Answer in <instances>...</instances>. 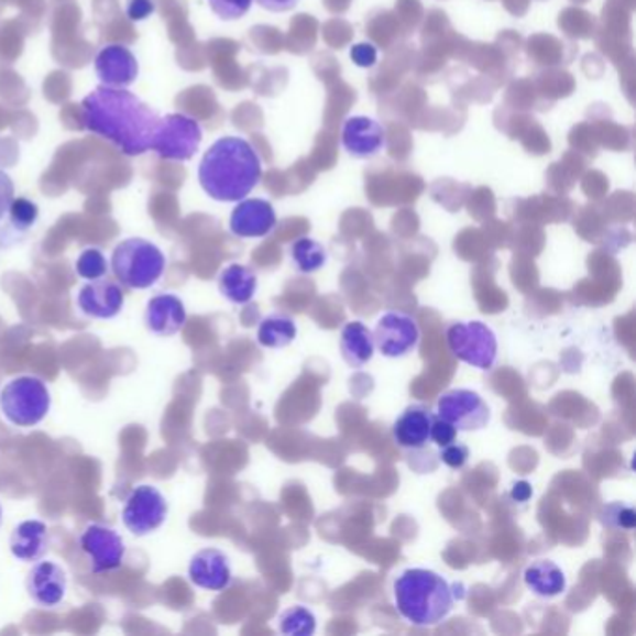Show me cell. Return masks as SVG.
<instances>
[{
  "label": "cell",
  "mask_w": 636,
  "mask_h": 636,
  "mask_svg": "<svg viewBox=\"0 0 636 636\" xmlns=\"http://www.w3.org/2000/svg\"><path fill=\"white\" fill-rule=\"evenodd\" d=\"M469 458H471V452H469V448H467L465 445H461V442L453 441L452 445L441 448L442 463L450 467V469H463Z\"/></svg>",
  "instance_id": "cell-31"
},
{
  "label": "cell",
  "mask_w": 636,
  "mask_h": 636,
  "mask_svg": "<svg viewBox=\"0 0 636 636\" xmlns=\"http://www.w3.org/2000/svg\"><path fill=\"white\" fill-rule=\"evenodd\" d=\"M289 256H292L295 270L305 275H312L316 271L324 270L329 260L327 249L312 238L297 239L289 249Z\"/></svg>",
  "instance_id": "cell-25"
},
{
  "label": "cell",
  "mask_w": 636,
  "mask_h": 636,
  "mask_svg": "<svg viewBox=\"0 0 636 636\" xmlns=\"http://www.w3.org/2000/svg\"><path fill=\"white\" fill-rule=\"evenodd\" d=\"M257 289V276L251 267L232 263L219 275V292L233 305H246L254 299Z\"/></svg>",
  "instance_id": "cell-23"
},
{
  "label": "cell",
  "mask_w": 636,
  "mask_h": 636,
  "mask_svg": "<svg viewBox=\"0 0 636 636\" xmlns=\"http://www.w3.org/2000/svg\"><path fill=\"white\" fill-rule=\"evenodd\" d=\"M316 616L306 606H289L278 618V629L286 636H310L316 633Z\"/></svg>",
  "instance_id": "cell-26"
},
{
  "label": "cell",
  "mask_w": 636,
  "mask_h": 636,
  "mask_svg": "<svg viewBox=\"0 0 636 636\" xmlns=\"http://www.w3.org/2000/svg\"><path fill=\"white\" fill-rule=\"evenodd\" d=\"M155 12L153 0H128L125 13L131 21H146Z\"/></svg>",
  "instance_id": "cell-34"
},
{
  "label": "cell",
  "mask_w": 636,
  "mask_h": 636,
  "mask_svg": "<svg viewBox=\"0 0 636 636\" xmlns=\"http://www.w3.org/2000/svg\"><path fill=\"white\" fill-rule=\"evenodd\" d=\"M211 12L222 21H238L251 12L254 0H208Z\"/></svg>",
  "instance_id": "cell-29"
},
{
  "label": "cell",
  "mask_w": 636,
  "mask_h": 636,
  "mask_svg": "<svg viewBox=\"0 0 636 636\" xmlns=\"http://www.w3.org/2000/svg\"><path fill=\"white\" fill-rule=\"evenodd\" d=\"M429 437L437 447H448L453 441H458V429L453 428L452 424H448L447 420H442L441 416H434Z\"/></svg>",
  "instance_id": "cell-30"
},
{
  "label": "cell",
  "mask_w": 636,
  "mask_h": 636,
  "mask_svg": "<svg viewBox=\"0 0 636 636\" xmlns=\"http://www.w3.org/2000/svg\"><path fill=\"white\" fill-rule=\"evenodd\" d=\"M525 584L534 595L552 600L566 592V573L552 560H536L525 569Z\"/></svg>",
  "instance_id": "cell-22"
},
{
  "label": "cell",
  "mask_w": 636,
  "mask_h": 636,
  "mask_svg": "<svg viewBox=\"0 0 636 636\" xmlns=\"http://www.w3.org/2000/svg\"><path fill=\"white\" fill-rule=\"evenodd\" d=\"M351 61L355 62L359 68H372L377 62V50L372 43H357L351 47Z\"/></svg>",
  "instance_id": "cell-32"
},
{
  "label": "cell",
  "mask_w": 636,
  "mask_h": 636,
  "mask_svg": "<svg viewBox=\"0 0 636 636\" xmlns=\"http://www.w3.org/2000/svg\"><path fill=\"white\" fill-rule=\"evenodd\" d=\"M80 549L90 560L94 575H105L122 568L125 560V541L122 536L103 523L86 526L79 538Z\"/></svg>",
  "instance_id": "cell-9"
},
{
  "label": "cell",
  "mask_w": 636,
  "mask_h": 636,
  "mask_svg": "<svg viewBox=\"0 0 636 636\" xmlns=\"http://www.w3.org/2000/svg\"><path fill=\"white\" fill-rule=\"evenodd\" d=\"M77 305L80 312L92 319H112L122 312L125 305V292L122 284L112 278L90 281L79 289Z\"/></svg>",
  "instance_id": "cell-13"
},
{
  "label": "cell",
  "mask_w": 636,
  "mask_h": 636,
  "mask_svg": "<svg viewBox=\"0 0 636 636\" xmlns=\"http://www.w3.org/2000/svg\"><path fill=\"white\" fill-rule=\"evenodd\" d=\"M375 348L388 359H402L415 351L420 342V329L407 314L388 312L375 325Z\"/></svg>",
  "instance_id": "cell-11"
},
{
  "label": "cell",
  "mask_w": 636,
  "mask_h": 636,
  "mask_svg": "<svg viewBox=\"0 0 636 636\" xmlns=\"http://www.w3.org/2000/svg\"><path fill=\"white\" fill-rule=\"evenodd\" d=\"M109 267L111 265H109V260L105 256L103 251H99L96 246L85 249L75 262L77 275L88 282L98 281V278L109 275Z\"/></svg>",
  "instance_id": "cell-27"
},
{
  "label": "cell",
  "mask_w": 636,
  "mask_h": 636,
  "mask_svg": "<svg viewBox=\"0 0 636 636\" xmlns=\"http://www.w3.org/2000/svg\"><path fill=\"white\" fill-rule=\"evenodd\" d=\"M25 586L32 603L42 608H56L68 594L66 569L53 560H37L26 575Z\"/></svg>",
  "instance_id": "cell-12"
},
{
  "label": "cell",
  "mask_w": 636,
  "mask_h": 636,
  "mask_svg": "<svg viewBox=\"0 0 636 636\" xmlns=\"http://www.w3.org/2000/svg\"><path fill=\"white\" fill-rule=\"evenodd\" d=\"M437 416L452 424L458 431H478L491 423L490 405L474 391L453 388L437 402Z\"/></svg>",
  "instance_id": "cell-10"
},
{
  "label": "cell",
  "mask_w": 636,
  "mask_h": 636,
  "mask_svg": "<svg viewBox=\"0 0 636 636\" xmlns=\"http://www.w3.org/2000/svg\"><path fill=\"white\" fill-rule=\"evenodd\" d=\"M394 601L410 625L431 627L441 624L452 612V586L431 569H405L394 581Z\"/></svg>",
  "instance_id": "cell-3"
},
{
  "label": "cell",
  "mask_w": 636,
  "mask_h": 636,
  "mask_svg": "<svg viewBox=\"0 0 636 636\" xmlns=\"http://www.w3.org/2000/svg\"><path fill=\"white\" fill-rule=\"evenodd\" d=\"M168 517V502L155 485H136L123 504V526L136 538L157 533Z\"/></svg>",
  "instance_id": "cell-8"
},
{
  "label": "cell",
  "mask_w": 636,
  "mask_h": 636,
  "mask_svg": "<svg viewBox=\"0 0 636 636\" xmlns=\"http://www.w3.org/2000/svg\"><path fill=\"white\" fill-rule=\"evenodd\" d=\"M374 335L362 321H349L340 335V351L343 361L351 368L366 366L374 357Z\"/></svg>",
  "instance_id": "cell-21"
},
{
  "label": "cell",
  "mask_w": 636,
  "mask_h": 636,
  "mask_svg": "<svg viewBox=\"0 0 636 636\" xmlns=\"http://www.w3.org/2000/svg\"><path fill=\"white\" fill-rule=\"evenodd\" d=\"M160 114L125 88L98 86L80 101V122L92 135L111 142L128 157L152 150Z\"/></svg>",
  "instance_id": "cell-1"
},
{
  "label": "cell",
  "mask_w": 636,
  "mask_h": 636,
  "mask_svg": "<svg viewBox=\"0 0 636 636\" xmlns=\"http://www.w3.org/2000/svg\"><path fill=\"white\" fill-rule=\"evenodd\" d=\"M187 324V308L178 295L161 294L147 300L144 325L155 337L171 338Z\"/></svg>",
  "instance_id": "cell-18"
},
{
  "label": "cell",
  "mask_w": 636,
  "mask_h": 636,
  "mask_svg": "<svg viewBox=\"0 0 636 636\" xmlns=\"http://www.w3.org/2000/svg\"><path fill=\"white\" fill-rule=\"evenodd\" d=\"M256 2L267 12L284 13L294 10L300 0H256Z\"/></svg>",
  "instance_id": "cell-35"
},
{
  "label": "cell",
  "mask_w": 636,
  "mask_h": 636,
  "mask_svg": "<svg viewBox=\"0 0 636 636\" xmlns=\"http://www.w3.org/2000/svg\"><path fill=\"white\" fill-rule=\"evenodd\" d=\"M431 423H434V415L426 407L410 405L404 410V415L394 423V428H392L394 441L398 447L409 448V450L424 448L431 441V437H429Z\"/></svg>",
  "instance_id": "cell-20"
},
{
  "label": "cell",
  "mask_w": 636,
  "mask_h": 636,
  "mask_svg": "<svg viewBox=\"0 0 636 636\" xmlns=\"http://www.w3.org/2000/svg\"><path fill=\"white\" fill-rule=\"evenodd\" d=\"M50 385L36 375H19L0 388V413L15 428H34L50 415Z\"/></svg>",
  "instance_id": "cell-5"
},
{
  "label": "cell",
  "mask_w": 636,
  "mask_h": 636,
  "mask_svg": "<svg viewBox=\"0 0 636 636\" xmlns=\"http://www.w3.org/2000/svg\"><path fill=\"white\" fill-rule=\"evenodd\" d=\"M448 348L458 361L478 370H491L498 353L495 332L482 321H458L448 327Z\"/></svg>",
  "instance_id": "cell-6"
},
{
  "label": "cell",
  "mask_w": 636,
  "mask_h": 636,
  "mask_svg": "<svg viewBox=\"0 0 636 636\" xmlns=\"http://www.w3.org/2000/svg\"><path fill=\"white\" fill-rule=\"evenodd\" d=\"M13 198H15V187H13L12 178L7 172L0 171V219H4V215H8Z\"/></svg>",
  "instance_id": "cell-33"
},
{
  "label": "cell",
  "mask_w": 636,
  "mask_h": 636,
  "mask_svg": "<svg viewBox=\"0 0 636 636\" xmlns=\"http://www.w3.org/2000/svg\"><path fill=\"white\" fill-rule=\"evenodd\" d=\"M189 581L209 592H222L232 584L230 558L219 549H202L190 558Z\"/></svg>",
  "instance_id": "cell-17"
},
{
  "label": "cell",
  "mask_w": 636,
  "mask_h": 636,
  "mask_svg": "<svg viewBox=\"0 0 636 636\" xmlns=\"http://www.w3.org/2000/svg\"><path fill=\"white\" fill-rule=\"evenodd\" d=\"M342 144L357 160H370L386 146L385 128L374 118H348L343 123Z\"/></svg>",
  "instance_id": "cell-16"
},
{
  "label": "cell",
  "mask_w": 636,
  "mask_h": 636,
  "mask_svg": "<svg viewBox=\"0 0 636 636\" xmlns=\"http://www.w3.org/2000/svg\"><path fill=\"white\" fill-rule=\"evenodd\" d=\"M512 496H514L515 501L526 502L533 496V487H530V484H526V482H519V484L514 485Z\"/></svg>",
  "instance_id": "cell-36"
},
{
  "label": "cell",
  "mask_w": 636,
  "mask_h": 636,
  "mask_svg": "<svg viewBox=\"0 0 636 636\" xmlns=\"http://www.w3.org/2000/svg\"><path fill=\"white\" fill-rule=\"evenodd\" d=\"M297 338V324L286 314H271L257 327V343L262 348L284 349Z\"/></svg>",
  "instance_id": "cell-24"
},
{
  "label": "cell",
  "mask_w": 636,
  "mask_h": 636,
  "mask_svg": "<svg viewBox=\"0 0 636 636\" xmlns=\"http://www.w3.org/2000/svg\"><path fill=\"white\" fill-rule=\"evenodd\" d=\"M2 515H4V512H2V506H0V526H2Z\"/></svg>",
  "instance_id": "cell-37"
},
{
  "label": "cell",
  "mask_w": 636,
  "mask_h": 636,
  "mask_svg": "<svg viewBox=\"0 0 636 636\" xmlns=\"http://www.w3.org/2000/svg\"><path fill=\"white\" fill-rule=\"evenodd\" d=\"M262 161L251 142L241 136H222L204 153L198 182L217 202H241L256 189Z\"/></svg>",
  "instance_id": "cell-2"
},
{
  "label": "cell",
  "mask_w": 636,
  "mask_h": 636,
  "mask_svg": "<svg viewBox=\"0 0 636 636\" xmlns=\"http://www.w3.org/2000/svg\"><path fill=\"white\" fill-rule=\"evenodd\" d=\"M94 69L101 85L111 86V88H128L136 83L141 74L139 61L133 55V51L120 43L105 45L96 56Z\"/></svg>",
  "instance_id": "cell-14"
},
{
  "label": "cell",
  "mask_w": 636,
  "mask_h": 636,
  "mask_svg": "<svg viewBox=\"0 0 636 636\" xmlns=\"http://www.w3.org/2000/svg\"><path fill=\"white\" fill-rule=\"evenodd\" d=\"M202 144V128L187 114H166L160 118L152 150L166 161L185 163L195 157Z\"/></svg>",
  "instance_id": "cell-7"
},
{
  "label": "cell",
  "mask_w": 636,
  "mask_h": 636,
  "mask_svg": "<svg viewBox=\"0 0 636 636\" xmlns=\"http://www.w3.org/2000/svg\"><path fill=\"white\" fill-rule=\"evenodd\" d=\"M8 215H10V224L18 232H29L37 222L40 208H37L36 202H32L29 198H13Z\"/></svg>",
  "instance_id": "cell-28"
},
{
  "label": "cell",
  "mask_w": 636,
  "mask_h": 636,
  "mask_svg": "<svg viewBox=\"0 0 636 636\" xmlns=\"http://www.w3.org/2000/svg\"><path fill=\"white\" fill-rule=\"evenodd\" d=\"M47 551H50V528L43 520H23L13 528L10 536V552L19 562H37L47 555Z\"/></svg>",
  "instance_id": "cell-19"
},
{
  "label": "cell",
  "mask_w": 636,
  "mask_h": 636,
  "mask_svg": "<svg viewBox=\"0 0 636 636\" xmlns=\"http://www.w3.org/2000/svg\"><path fill=\"white\" fill-rule=\"evenodd\" d=\"M111 270L125 288L147 289L165 275L166 256L147 239H123L112 251Z\"/></svg>",
  "instance_id": "cell-4"
},
{
  "label": "cell",
  "mask_w": 636,
  "mask_h": 636,
  "mask_svg": "<svg viewBox=\"0 0 636 636\" xmlns=\"http://www.w3.org/2000/svg\"><path fill=\"white\" fill-rule=\"evenodd\" d=\"M275 227V208L262 198L241 200L230 215V232L241 239L265 238Z\"/></svg>",
  "instance_id": "cell-15"
}]
</instances>
